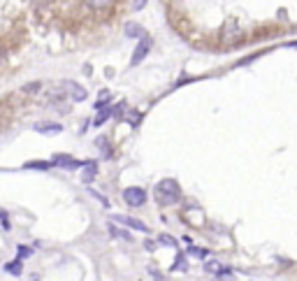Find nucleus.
I'll use <instances>...</instances> for the list:
<instances>
[{
	"mask_svg": "<svg viewBox=\"0 0 297 281\" xmlns=\"http://www.w3.org/2000/svg\"><path fill=\"white\" fill-rule=\"evenodd\" d=\"M153 198H156L158 205H177L179 200H181V188H179V184L174 182V179H163V182L156 184V188H153Z\"/></svg>",
	"mask_w": 297,
	"mask_h": 281,
	"instance_id": "1",
	"label": "nucleus"
},
{
	"mask_svg": "<svg viewBox=\"0 0 297 281\" xmlns=\"http://www.w3.org/2000/svg\"><path fill=\"white\" fill-rule=\"evenodd\" d=\"M123 200L128 207H142L147 202V190L140 188V186H130V188L123 190Z\"/></svg>",
	"mask_w": 297,
	"mask_h": 281,
	"instance_id": "2",
	"label": "nucleus"
},
{
	"mask_svg": "<svg viewBox=\"0 0 297 281\" xmlns=\"http://www.w3.org/2000/svg\"><path fill=\"white\" fill-rule=\"evenodd\" d=\"M151 37H147V35H142L140 37V44H137V49H135V54H132V58H130V65H140L142 61L147 58V54L151 51Z\"/></svg>",
	"mask_w": 297,
	"mask_h": 281,
	"instance_id": "3",
	"label": "nucleus"
},
{
	"mask_svg": "<svg viewBox=\"0 0 297 281\" xmlns=\"http://www.w3.org/2000/svg\"><path fill=\"white\" fill-rule=\"evenodd\" d=\"M205 270H207L209 274H214L216 279H232V277H235L230 267H223V265L216 263V260H207V263H205Z\"/></svg>",
	"mask_w": 297,
	"mask_h": 281,
	"instance_id": "4",
	"label": "nucleus"
},
{
	"mask_svg": "<svg viewBox=\"0 0 297 281\" xmlns=\"http://www.w3.org/2000/svg\"><path fill=\"white\" fill-rule=\"evenodd\" d=\"M65 93L74 100V102H84V100H86V95H89V93H86V89H84V86H79L77 82H65Z\"/></svg>",
	"mask_w": 297,
	"mask_h": 281,
	"instance_id": "5",
	"label": "nucleus"
},
{
	"mask_svg": "<svg viewBox=\"0 0 297 281\" xmlns=\"http://www.w3.org/2000/svg\"><path fill=\"white\" fill-rule=\"evenodd\" d=\"M119 223H123L128 225V228H132V230H137V232H148V228L142 221H137V219H130V216H114Z\"/></svg>",
	"mask_w": 297,
	"mask_h": 281,
	"instance_id": "6",
	"label": "nucleus"
},
{
	"mask_svg": "<svg viewBox=\"0 0 297 281\" xmlns=\"http://www.w3.org/2000/svg\"><path fill=\"white\" fill-rule=\"evenodd\" d=\"M54 165L77 170V167H84V163H82V160H74V158H70V156H56V158H54Z\"/></svg>",
	"mask_w": 297,
	"mask_h": 281,
	"instance_id": "7",
	"label": "nucleus"
},
{
	"mask_svg": "<svg viewBox=\"0 0 297 281\" xmlns=\"http://www.w3.org/2000/svg\"><path fill=\"white\" fill-rule=\"evenodd\" d=\"M84 2H86V7L93 9V12H102V9L112 7V2H114V0H84Z\"/></svg>",
	"mask_w": 297,
	"mask_h": 281,
	"instance_id": "8",
	"label": "nucleus"
},
{
	"mask_svg": "<svg viewBox=\"0 0 297 281\" xmlns=\"http://www.w3.org/2000/svg\"><path fill=\"white\" fill-rule=\"evenodd\" d=\"M35 130L42 132V135H58V132L63 130V125H58V124H37V125H35Z\"/></svg>",
	"mask_w": 297,
	"mask_h": 281,
	"instance_id": "9",
	"label": "nucleus"
},
{
	"mask_svg": "<svg viewBox=\"0 0 297 281\" xmlns=\"http://www.w3.org/2000/svg\"><path fill=\"white\" fill-rule=\"evenodd\" d=\"M123 33L128 35V37H142V35H144V28H142L140 24H132V21H128V24L123 26Z\"/></svg>",
	"mask_w": 297,
	"mask_h": 281,
	"instance_id": "10",
	"label": "nucleus"
},
{
	"mask_svg": "<svg viewBox=\"0 0 297 281\" xmlns=\"http://www.w3.org/2000/svg\"><path fill=\"white\" fill-rule=\"evenodd\" d=\"M84 167H86V170H84V182H93V177L98 174V165H95L93 160H86Z\"/></svg>",
	"mask_w": 297,
	"mask_h": 281,
	"instance_id": "11",
	"label": "nucleus"
},
{
	"mask_svg": "<svg viewBox=\"0 0 297 281\" xmlns=\"http://www.w3.org/2000/svg\"><path fill=\"white\" fill-rule=\"evenodd\" d=\"M107 228H109V232H112V237H119V240H125V242H130V240H132L130 232H125V230H121V228H116L114 223H109Z\"/></svg>",
	"mask_w": 297,
	"mask_h": 281,
	"instance_id": "12",
	"label": "nucleus"
},
{
	"mask_svg": "<svg viewBox=\"0 0 297 281\" xmlns=\"http://www.w3.org/2000/svg\"><path fill=\"white\" fill-rule=\"evenodd\" d=\"M26 170H49L54 167V163H47V160H33V163H26Z\"/></svg>",
	"mask_w": 297,
	"mask_h": 281,
	"instance_id": "13",
	"label": "nucleus"
},
{
	"mask_svg": "<svg viewBox=\"0 0 297 281\" xmlns=\"http://www.w3.org/2000/svg\"><path fill=\"white\" fill-rule=\"evenodd\" d=\"M21 270H24V267H21V258H19V260H14V263L5 265V272L14 274V277H19V274H21Z\"/></svg>",
	"mask_w": 297,
	"mask_h": 281,
	"instance_id": "14",
	"label": "nucleus"
},
{
	"mask_svg": "<svg viewBox=\"0 0 297 281\" xmlns=\"http://www.w3.org/2000/svg\"><path fill=\"white\" fill-rule=\"evenodd\" d=\"M98 112H100V114H98V119L93 121V125H102V124H105V121L109 119V116H112V109H105V107H102V109H98Z\"/></svg>",
	"mask_w": 297,
	"mask_h": 281,
	"instance_id": "15",
	"label": "nucleus"
},
{
	"mask_svg": "<svg viewBox=\"0 0 297 281\" xmlns=\"http://www.w3.org/2000/svg\"><path fill=\"white\" fill-rule=\"evenodd\" d=\"M95 144H98V149L102 151V156H105V158H109V156H112V151H109V142L105 140V137H100V140L95 142Z\"/></svg>",
	"mask_w": 297,
	"mask_h": 281,
	"instance_id": "16",
	"label": "nucleus"
},
{
	"mask_svg": "<svg viewBox=\"0 0 297 281\" xmlns=\"http://www.w3.org/2000/svg\"><path fill=\"white\" fill-rule=\"evenodd\" d=\"M40 91V82H33V84H26L24 86V93H28V95H35V93Z\"/></svg>",
	"mask_w": 297,
	"mask_h": 281,
	"instance_id": "17",
	"label": "nucleus"
},
{
	"mask_svg": "<svg viewBox=\"0 0 297 281\" xmlns=\"http://www.w3.org/2000/svg\"><path fill=\"white\" fill-rule=\"evenodd\" d=\"M28 256H30V249H28V247H19V258L24 260V258H28Z\"/></svg>",
	"mask_w": 297,
	"mask_h": 281,
	"instance_id": "18",
	"label": "nucleus"
},
{
	"mask_svg": "<svg viewBox=\"0 0 297 281\" xmlns=\"http://www.w3.org/2000/svg\"><path fill=\"white\" fill-rule=\"evenodd\" d=\"M144 5H147V0H135V2H132V9L137 12V9H142Z\"/></svg>",
	"mask_w": 297,
	"mask_h": 281,
	"instance_id": "19",
	"label": "nucleus"
},
{
	"mask_svg": "<svg viewBox=\"0 0 297 281\" xmlns=\"http://www.w3.org/2000/svg\"><path fill=\"white\" fill-rule=\"evenodd\" d=\"M140 119H142V114H130V116H128V121H130L132 125H135V124H140Z\"/></svg>",
	"mask_w": 297,
	"mask_h": 281,
	"instance_id": "20",
	"label": "nucleus"
},
{
	"mask_svg": "<svg viewBox=\"0 0 297 281\" xmlns=\"http://www.w3.org/2000/svg\"><path fill=\"white\" fill-rule=\"evenodd\" d=\"M37 7H44V5H51V0H33Z\"/></svg>",
	"mask_w": 297,
	"mask_h": 281,
	"instance_id": "21",
	"label": "nucleus"
},
{
	"mask_svg": "<svg viewBox=\"0 0 297 281\" xmlns=\"http://www.w3.org/2000/svg\"><path fill=\"white\" fill-rule=\"evenodd\" d=\"M148 274H151L153 279H165V277H163V274H160V272H156V270H148Z\"/></svg>",
	"mask_w": 297,
	"mask_h": 281,
	"instance_id": "22",
	"label": "nucleus"
},
{
	"mask_svg": "<svg viewBox=\"0 0 297 281\" xmlns=\"http://www.w3.org/2000/svg\"><path fill=\"white\" fill-rule=\"evenodd\" d=\"M290 47H295V49H297V42H290Z\"/></svg>",
	"mask_w": 297,
	"mask_h": 281,
	"instance_id": "23",
	"label": "nucleus"
}]
</instances>
